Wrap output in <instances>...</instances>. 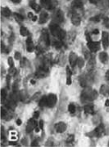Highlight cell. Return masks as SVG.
<instances>
[{"mask_svg": "<svg viewBox=\"0 0 109 147\" xmlns=\"http://www.w3.org/2000/svg\"><path fill=\"white\" fill-rule=\"evenodd\" d=\"M98 98V93L95 90L92 88L86 87L84 89V91L81 94V100L82 102H88V101H92Z\"/></svg>", "mask_w": 109, "mask_h": 147, "instance_id": "obj_1", "label": "cell"}, {"mask_svg": "<svg viewBox=\"0 0 109 147\" xmlns=\"http://www.w3.org/2000/svg\"><path fill=\"white\" fill-rule=\"evenodd\" d=\"M49 30L51 35H54L55 37H56L59 40H63L65 39L66 36V33L62 28L60 27L58 24H55V23H51L49 25Z\"/></svg>", "mask_w": 109, "mask_h": 147, "instance_id": "obj_2", "label": "cell"}, {"mask_svg": "<svg viewBox=\"0 0 109 147\" xmlns=\"http://www.w3.org/2000/svg\"><path fill=\"white\" fill-rule=\"evenodd\" d=\"M40 42H41V45L39 46V49H41V48L42 49H48V48L50 46V40H49V35H48V33L46 29H43L41 31V38H40Z\"/></svg>", "mask_w": 109, "mask_h": 147, "instance_id": "obj_3", "label": "cell"}, {"mask_svg": "<svg viewBox=\"0 0 109 147\" xmlns=\"http://www.w3.org/2000/svg\"><path fill=\"white\" fill-rule=\"evenodd\" d=\"M48 67L45 65H42L41 67H39V69L36 71L35 72V77L36 78H44V77H46L48 76Z\"/></svg>", "mask_w": 109, "mask_h": 147, "instance_id": "obj_4", "label": "cell"}, {"mask_svg": "<svg viewBox=\"0 0 109 147\" xmlns=\"http://www.w3.org/2000/svg\"><path fill=\"white\" fill-rule=\"evenodd\" d=\"M57 102V96L54 94H50L47 96V107H54Z\"/></svg>", "mask_w": 109, "mask_h": 147, "instance_id": "obj_5", "label": "cell"}, {"mask_svg": "<svg viewBox=\"0 0 109 147\" xmlns=\"http://www.w3.org/2000/svg\"><path fill=\"white\" fill-rule=\"evenodd\" d=\"M41 4L46 10H53L55 8V2L53 0H41Z\"/></svg>", "mask_w": 109, "mask_h": 147, "instance_id": "obj_6", "label": "cell"}, {"mask_svg": "<svg viewBox=\"0 0 109 147\" xmlns=\"http://www.w3.org/2000/svg\"><path fill=\"white\" fill-rule=\"evenodd\" d=\"M36 126H37V122L35 121V118H32V119H30L28 121L26 130L27 133H30V132H32L34 129L36 128Z\"/></svg>", "mask_w": 109, "mask_h": 147, "instance_id": "obj_7", "label": "cell"}, {"mask_svg": "<svg viewBox=\"0 0 109 147\" xmlns=\"http://www.w3.org/2000/svg\"><path fill=\"white\" fill-rule=\"evenodd\" d=\"M87 47L90 49L91 52L94 53V52H97L100 49V44L99 42H96V41H91L87 42Z\"/></svg>", "mask_w": 109, "mask_h": 147, "instance_id": "obj_8", "label": "cell"}, {"mask_svg": "<svg viewBox=\"0 0 109 147\" xmlns=\"http://www.w3.org/2000/svg\"><path fill=\"white\" fill-rule=\"evenodd\" d=\"M70 20L74 26H79L81 24V17L76 12H72L71 15H70Z\"/></svg>", "mask_w": 109, "mask_h": 147, "instance_id": "obj_9", "label": "cell"}, {"mask_svg": "<svg viewBox=\"0 0 109 147\" xmlns=\"http://www.w3.org/2000/svg\"><path fill=\"white\" fill-rule=\"evenodd\" d=\"M104 131H105V129H104V125L103 124H100L95 129H94L93 131L92 132V135L93 136V137H97V138H100L101 136H103L104 134Z\"/></svg>", "mask_w": 109, "mask_h": 147, "instance_id": "obj_10", "label": "cell"}, {"mask_svg": "<svg viewBox=\"0 0 109 147\" xmlns=\"http://www.w3.org/2000/svg\"><path fill=\"white\" fill-rule=\"evenodd\" d=\"M78 59V57L76 55V53H74V52H70V55H69V62H70V66H71L72 68H74L77 65Z\"/></svg>", "mask_w": 109, "mask_h": 147, "instance_id": "obj_11", "label": "cell"}, {"mask_svg": "<svg viewBox=\"0 0 109 147\" xmlns=\"http://www.w3.org/2000/svg\"><path fill=\"white\" fill-rule=\"evenodd\" d=\"M63 19H63V13L62 12V10H57L54 15V20L59 24L63 21Z\"/></svg>", "mask_w": 109, "mask_h": 147, "instance_id": "obj_12", "label": "cell"}, {"mask_svg": "<svg viewBox=\"0 0 109 147\" xmlns=\"http://www.w3.org/2000/svg\"><path fill=\"white\" fill-rule=\"evenodd\" d=\"M55 129H56L57 133H63L66 130V129H67V125L65 124V122H57L55 125Z\"/></svg>", "mask_w": 109, "mask_h": 147, "instance_id": "obj_13", "label": "cell"}, {"mask_svg": "<svg viewBox=\"0 0 109 147\" xmlns=\"http://www.w3.org/2000/svg\"><path fill=\"white\" fill-rule=\"evenodd\" d=\"M102 45L104 49H107L109 46V34L107 32H102Z\"/></svg>", "mask_w": 109, "mask_h": 147, "instance_id": "obj_14", "label": "cell"}, {"mask_svg": "<svg viewBox=\"0 0 109 147\" xmlns=\"http://www.w3.org/2000/svg\"><path fill=\"white\" fill-rule=\"evenodd\" d=\"M48 15L47 12H41L40 16L38 18V21L40 24H44L48 21Z\"/></svg>", "mask_w": 109, "mask_h": 147, "instance_id": "obj_15", "label": "cell"}, {"mask_svg": "<svg viewBox=\"0 0 109 147\" xmlns=\"http://www.w3.org/2000/svg\"><path fill=\"white\" fill-rule=\"evenodd\" d=\"M26 50H27V52H33L34 50V44L31 37L27 38V40L26 41Z\"/></svg>", "mask_w": 109, "mask_h": 147, "instance_id": "obj_16", "label": "cell"}, {"mask_svg": "<svg viewBox=\"0 0 109 147\" xmlns=\"http://www.w3.org/2000/svg\"><path fill=\"white\" fill-rule=\"evenodd\" d=\"M12 116H13L10 115L9 111L7 109H5L4 107H2V108H1V117H2V119L8 121V120H11Z\"/></svg>", "mask_w": 109, "mask_h": 147, "instance_id": "obj_17", "label": "cell"}, {"mask_svg": "<svg viewBox=\"0 0 109 147\" xmlns=\"http://www.w3.org/2000/svg\"><path fill=\"white\" fill-rule=\"evenodd\" d=\"M29 5H30V7H31L32 9L34 10V11H35L36 13H40L41 12V6H40V4H38L35 1H30L29 2Z\"/></svg>", "mask_w": 109, "mask_h": 147, "instance_id": "obj_18", "label": "cell"}, {"mask_svg": "<svg viewBox=\"0 0 109 147\" xmlns=\"http://www.w3.org/2000/svg\"><path fill=\"white\" fill-rule=\"evenodd\" d=\"M100 94L104 95V96H109V86L108 85H102L101 86H100Z\"/></svg>", "mask_w": 109, "mask_h": 147, "instance_id": "obj_19", "label": "cell"}, {"mask_svg": "<svg viewBox=\"0 0 109 147\" xmlns=\"http://www.w3.org/2000/svg\"><path fill=\"white\" fill-rule=\"evenodd\" d=\"M99 58L102 63H106L108 62V55L106 52H100L99 55Z\"/></svg>", "mask_w": 109, "mask_h": 147, "instance_id": "obj_20", "label": "cell"}, {"mask_svg": "<svg viewBox=\"0 0 109 147\" xmlns=\"http://www.w3.org/2000/svg\"><path fill=\"white\" fill-rule=\"evenodd\" d=\"M5 106L9 108V109L11 110H14L15 109V107H16V101L13 99H10L8 101H7L6 103H5Z\"/></svg>", "mask_w": 109, "mask_h": 147, "instance_id": "obj_21", "label": "cell"}, {"mask_svg": "<svg viewBox=\"0 0 109 147\" xmlns=\"http://www.w3.org/2000/svg\"><path fill=\"white\" fill-rule=\"evenodd\" d=\"M1 14L4 16V17H10V16L12 15V12H11V10L8 8V7H2L1 8Z\"/></svg>", "mask_w": 109, "mask_h": 147, "instance_id": "obj_22", "label": "cell"}, {"mask_svg": "<svg viewBox=\"0 0 109 147\" xmlns=\"http://www.w3.org/2000/svg\"><path fill=\"white\" fill-rule=\"evenodd\" d=\"M66 72H67V81H66V84L68 85H71V82H72L71 78H70V77L72 75V72L69 66L66 67Z\"/></svg>", "mask_w": 109, "mask_h": 147, "instance_id": "obj_23", "label": "cell"}, {"mask_svg": "<svg viewBox=\"0 0 109 147\" xmlns=\"http://www.w3.org/2000/svg\"><path fill=\"white\" fill-rule=\"evenodd\" d=\"M52 44H53V46L56 48V49H61V48L63 46V44H62V40H59V39L55 40V41L52 42Z\"/></svg>", "mask_w": 109, "mask_h": 147, "instance_id": "obj_24", "label": "cell"}, {"mask_svg": "<svg viewBox=\"0 0 109 147\" xmlns=\"http://www.w3.org/2000/svg\"><path fill=\"white\" fill-rule=\"evenodd\" d=\"M84 112L86 114H90V115H93L94 114V107L92 105H86L84 106Z\"/></svg>", "mask_w": 109, "mask_h": 147, "instance_id": "obj_25", "label": "cell"}, {"mask_svg": "<svg viewBox=\"0 0 109 147\" xmlns=\"http://www.w3.org/2000/svg\"><path fill=\"white\" fill-rule=\"evenodd\" d=\"M19 33H20V35H21V36H27V35H29V31H28V29L26 27H23V26L20 27Z\"/></svg>", "mask_w": 109, "mask_h": 147, "instance_id": "obj_26", "label": "cell"}, {"mask_svg": "<svg viewBox=\"0 0 109 147\" xmlns=\"http://www.w3.org/2000/svg\"><path fill=\"white\" fill-rule=\"evenodd\" d=\"M79 82H80V85L83 87H86V85H87V78L84 75L81 76L80 78H79Z\"/></svg>", "mask_w": 109, "mask_h": 147, "instance_id": "obj_27", "label": "cell"}, {"mask_svg": "<svg viewBox=\"0 0 109 147\" xmlns=\"http://www.w3.org/2000/svg\"><path fill=\"white\" fill-rule=\"evenodd\" d=\"M39 106L43 107H47V96H43L41 98V100L39 101Z\"/></svg>", "mask_w": 109, "mask_h": 147, "instance_id": "obj_28", "label": "cell"}, {"mask_svg": "<svg viewBox=\"0 0 109 147\" xmlns=\"http://www.w3.org/2000/svg\"><path fill=\"white\" fill-rule=\"evenodd\" d=\"M13 16H14V18H15L16 21H18L19 23H20V22H22L23 20H24V17H23V15L19 14V13H14Z\"/></svg>", "mask_w": 109, "mask_h": 147, "instance_id": "obj_29", "label": "cell"}, {"mask_svg": "<svg viewBox=\"0 0 109 147\" xmlns=\"http://www.w3.org/2000/svg\"><path fill=\"white\" fill-rule=\"evenodd\" d=\"M6 96H7V94L5 89H1V101H2V103H4Z\"/></svg>", "mask_w": 109, "mask_h": 147, "instance_id": "obj_30", "label": "cell"}, {"mask_svg": "<svg viewBox=\"0 0 109 147\" xmlns=\"http://www.w3.org/2000/svg\"><path fill=\"white\" fill-rule=\"evenodd\" d=\"M68 110L70 114H74L76 112V106L74 103H70L68 106Z\"/></svg>", "mask_w": 109, "mask_h": 147, "instance_id": "obj_31", "label": "cell"}, {"mask_svg": "<svg viewBox=\"0 0 109 147\" xmlns=\"http://www.w3.org/2000/svg\"><path fill=\"white\" fill-rule=\"evenodd\" d=\"M84 63H85V62H84V58H82V57H79L78 59V63H77V64H78V68L79 69H81V68H83L84 65Z\"/></svg>", "mask_w": 109, "mask_h": 147, "instance_id": "obj_32", "label": "cell"}, {"mask_svg": "<svg viewBox=\"0 0 109 147\" xmlns=\"http://www.w3.org/2000/svg\"><path fill=\"white\" fill-rule=\"evenodd\" d=\"M100 120H101L100 116H94L93 118H92V122H93L94 124H100Z\"/></svg>", "mask_w": 109, "mask_h": 147, "instance_id": "obj_33", "label": "cell"}, {"mask_svg": "<svg viewBox=\"0 0 109 147\" xmlns=\"http://www.w3.org/2000/svg\"><path fill=\"white\" fill-rule=\"evenodd\" d=\"M73 6L76 7V8H81L83 5H82V3L79 0H75V1L73 2Z\"/></svg>", "mask_w": 109, "mask_h": 147, "instance_id": "obj_34", "label": "cell"}, {"mask_svg": "<svg viewBox=\"0 0 109 147\" xmlns=\"http://www.w3.org/2000/svg\"><path fill=\"white\" fill-rule=\"evenodd\" d=\"M100 19H101V15H97L94 16L92 18H91V21H93V22H100Z\"/></svg>", "mask_w": 109, "mask_h": 147, "instance_id": "obj_35", "label": "cell"}, {"mask_svg": "<svg viewBox=\"0 0 109 147\" xmlns=\"http://www.w3.org/2000/svg\"><path fill=\"white\" fill-rule=\"evenodd\" d=\"M1 51H2L3 53H8V51H9V50L7 49L6 46L4 45V42H1Z\"/></svg>", "mask_w": 109, "mask_h": 147, "instance_id": "obj_36", "label": "cell"}, {"mask_svg": "<svg viewBox=\"0 0 109 147\" xmlns=\"http://www.w3.org/2000/svg\"><path fill=\"white\" fill-rule=\"evenodd\" d=\"M16 72H17V71H16V68H14V67H11V68L9 69V75L10 76L16 75Z\"/></svg>", "mask_w": 109, "mask_h": 147, "instance_id": "obj_37", "label": "cell"}, {"mask_svg": "<svg viewBox=\"0 0 109 147\" xmlns=\"http://www.w3.org/2000/svg\"><path fill=\"white\" fill-rule=\"evenodd\" d=\"M73 141H74V136H73V135H70V136H69L68 137L66 142H67V143H72Z\"/></svg>", "mask_w": 109, "mask_h": 147, "instance_id": "obj_38", "label": "cell"}, {"mask_svg": "<svg viewBox=\"0 0 109 147\" xmlns=\"http://www.w3.org/2000/svg\"><path fill=\"white\" fill-rule=\"evenodd\" d=\"M8 64H9L10 67H13V65H14V62H13V57H9V58H8Z\"/></svg>", "mask_w": 109, "mask_h": 147, "instance_id": "obj_39", "label": "cell"}, {"mask_svg": "<svg viewBox=\"0 0 109 147\" xmlns=\"http://www.w3.org/2000/svg\"><path fill=\"white\" fill-rule=\"evenodd\" d=\"M104 25L107 28H109V18H105L104 19Z\"/></svg>", "mask_w": 109, "mask_h": 147, "instance_id": "obj_40", "label": "cell"}, {"mask_svg": "<svg viewBox=\"0 0 109 147\" xmlns=\"http://www.w3.org/2000/svg\"><path fill=\"white\" fill-rule=\"evenodd\" d=\"M14 57H15L17 60H19V59H21V55H20V53H19V52L16 51L15 54H14Z\"/></svg>", "mask_w": 109, "mask_h": 147, "instance_id": "obj_41", "label": "cell"}, {"mask_svg": "<svg viewBox=\"0 0 109 147\" xmlns=\"http://www.w3.org/2000/svg\"><path fill=\"white\" fill-rule=\"evenodd\" d=\"M2 129V132H1V138H2V140L4 141L5 140V135H4V127L1 128Z\"/></svg>", "mask_w": 109, "mask_h": 147, "instance_id": "obj_42", "label": "cell"}, {"mask_svg": "<svg viewBox=\"0 0 109 147\" xmlns=\"http://www.w3.org/2000/svg\"><path fill=\"white\" fill-rule=\"evenodd\" d=\"M85 38H86V41H87V42H89V41H92V39H91L90 35L88 34L87 32H85Z\"/></svg>", "mask_w": 109, "mask_h": 147, "instance_id": "obj_43", "label": "cell"}, {"mask_svg": "<svg viewBox=\"0 0 109 147\" xmlns=\"http://www.w3.org/2000/svg\"><path fill=\"white\" fill-rule=\"evenodd\" d=\"M38 144H39V142L37 141V139H35L31 143V146H38Z\"/></svg>", "mask_w": 109, "mask_h": 147, "instance_id": "obj_44", "label": "cell"}, {"mask_svg": "<svg viewBox=\"0 0 109 147\" xmlns=\"http://www.w3.org/2000/svg\"><path fill=\"white\" fill-rule=\"evenodd\" d=\"M26 63V58H22L21 61H20V65H21L22 67H24Z\"/></svg>", "mask_w": 109, "mask_h": 147, "instance_id": "obj_45", "label": "cell"}, {"mask_svg": "<svg viewBox=\"0 0 109 147\" xmlns=\"http://www.w3.org/2000/svg\"><path fill=\"white\" fill-rule=\"evenodd\" d=\"M39 127L41 128V129H43V121L42 120H41L39 122Z\"/></svg>", "mask_w": 109, "mask_h": 147, "instance_id": "obj_46", "label": "cell"}, {"mask_svg": "<svg viewBox=\"0 0 109 147\" xmlns=\"http://www.w3.org/2000/svg\"><path fill=\"white\" fill-rule=\"evenodd\" d=\"M39 116H40V113L36 111V112L34 113V116H33V117H34V118H38V117H39Z\"/></svg>", "mask_w": 109, "mask_h": 147, "instance_id": "obj_47", "label": "cell"}, {"mask_svg": "<svg viewBox=\"0 0 109 147\" xmlns=\"http://www.w3.org/2000/svg\"><path fill=\"white\" fill-rule=\"evenodd\" d=\"M27 16H28V18H29V19H32V20H33V19H34V16L33 15V13H28Z\"/></svg>", "mask_w": 109, "mask_h": 147, "instance_id": "obj_48", "label": "cell"}, {"mask_svg": "<svg viewBox=\"0 0 109 147\" xmlns=\"http://www.w3.org/2000/svg\"><path fill=\"white\" fill-rule=\"evenodd\" d=\"M106 79L107 80V82H109V70L106 72Z\"/></svg>", "mask_w": 109, "mask_h": 147, "instance_id": "obj_49", "label": "cell"}, {"mask_svg": "<svg viewBox=\"0 0 109 147\" xmlns=\"http://www.w3.org/2000/svg\"><path fill=\"white\" fill-rule=\"evenodd\" d=\"M11 1L14 4H19L20 2H21V0H11Z\"/></svg>", "mask_w": 109, "mask_h": 147, "instance_id": "obj_50", "label": "cell"}, {"mask_svg": "<svg viewBox=\"0 0 109 147\" xmlns=\"http://www.w3.org/2000/svg\"><path fill=\"white\" fill-rule=\"evenodd\" d=\"M16 123H17V125H21V123H22V122H21V120L20 119H17V122H16Z\"/></svg>", "mask_w": 109, "mask_h": 147, "instance_id": "obj_51", "label": "cell"}, {"mask_svg": "<svg viewBox=\"0 0 109 147\" xmlns=\"http://www.w3.org/2000/svg\"><path fill=\"white\" fill-rule=\"evenodd\" d=\"M99 33H100V31H99L98 29H94L93 31H92V34H93V35H98Z\"/></svg>", "mask_w": 109, "mask_h": 147, "instance_id": "obj_52", "label": "cell"}, {"mask_svg": "<svg viewBox=\"0 0 109 147\" xmlns=\"http://www.w3.org/2000/svg\"><path fill=\"white\" fill-rule=\"evenodd\" d=\"M34 129H35V132H36V133H38V132H40V129H41V128H40V127H38V126H36V128Z\"/></svg>", "mask_w": 109, "mask_h": 147, "instance_id": "obj_53", "label": "cell"}, {"mask_svg": "<svg viewBox=\"0 0 109 147\" xmlns=\"http://www.w3.org/2000/svg\"><path fill=\"white\" fill-rule=\"evenodd\" d=\"M105 106L106 107H109V100H106V102H105Z\"/></svg>", "mask_w": 109, "mask_h": 147, "instance_id": "obj_54", "label": "cell"}, {"mask_svg": "<svg viewBox=\"0 0 109 147\" xmlns=\"http://www.w3.org/2000/svg\"><path fill=\"white\" fill-rule=\"evenodd\" d=\"M11 144H13V145H17V143H13V142H10Z\"/></svg>", "mask_w": 109, "mask_h": 147, "instance_id": "obj_55", "label": "cell"}, {"mask_svg": "<svg viewBox=\"0 0 109 147\" xmlns=\"http://www.w3.org/2000/svg\"><path fill=\"white\" fill-rule=\"evenodd\" d=\"M95 1H96V0H90L91 3H95Z\"/></svg>", "mask_w": 109, "mask_h": 147, "instance_id": "obj_56", "label": "cell"}, {"mask_svg": "<svg viewBox=\"0 0 109 147\" xmlns=\"http://www.w3.org/2000/svg\"><path fill=\"white\" fill-rule=\"evenodd\" d=\"M12 139H13V140H15V139H17V138H15V137H12Z\"/></svg>", "mask_w": 109, "mask_h": 147, "instance_id": "obj_57", "label": "cell"}, {"mask_svg": "<svg viewBox=\"0 0 109 147\" xmlns=\"http://www.w3.org/2000/svg\"><path fill=\"white\" fill-rule=\"evenodd\" d=\"M108 146H109V142H108Z\"/></svg>", "mask_w": 109, "mask_h": 147, "instance_id": "obj_58", "label": "cell"}]
</instances>
